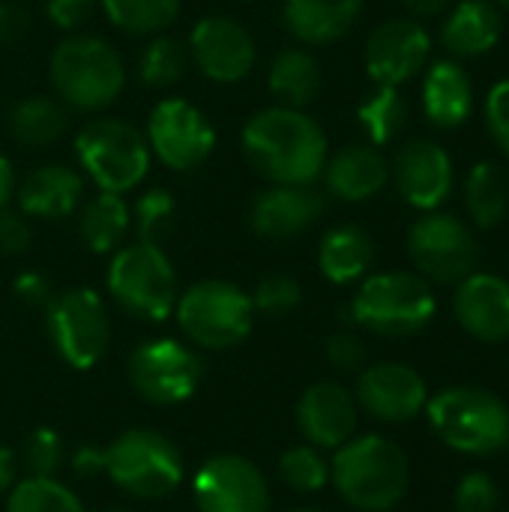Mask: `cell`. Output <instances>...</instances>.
Here are the masks:
<instances>
[{"instance_id": "obj_25", "label": "cell", "mask_w": 509, "mask_h": 512, "mask_svg": "<svg viewBox=\"0 0 509 512\" xmlns=\"http://www.w3.org/2000/svg\"><path fill=\"white\" fill-rule=\"evenodd\" d=\"M363 0H285L282 21L303 45H330L360 18Z\"/></svg>"}, {"instance_id": "obj_40", "label": "cell", "mask_w": 509, "mask_h": 512, "mask_svg": "<svg viewBox=\"0 0 509 512\" xmlns=\"http://www.w3.org/2000/svg\"><path fill=\"white\" fill-rule=\"evenodd\" d=\"M498 501V483L486 471H471L456 486V512H495Z\"/></svg>"}, {"instance_id": "obj_17", "label": "cell", "mask_w": 509, "mask_h": 512, "mask_svg": "<svg viewBox=\"0 0 509 512\" xmlns=\"http://www.w3.org/2000/svg\"><path fill=\"white\" fill-rule=\"evenodd\" d=\"M432 36L414 18H390L378 24L366 42V72L381 87H399L423 72Z\"/></svg>"}, {"instance_id": "obj_43", "label": "cell", "mask_w": 509, "mask_h": 512, "mask_svg": "<svg viewBox=\"0 0 509 512\" xmlns=\"http://www.w3.org/2000/svg\"><path fill=\"white\" fill-rule=\"evenodd\" d=\"M96 3L99 0H45V15L51 18L54 27L66 33H78L96 12Z\"/></svg>"}, {"instance_id": "obj_3", "label": "cell", "mask_w": 509, "mask_h": 512, "mask_svg": "<svg viewBox=\"0 0 509 512\" xmlns=\"http://www.w3.org/2000/svg\"><path fill=\"white\" fill-rule=\"evenodd\" d=\"M48 78L54 96L81 114L108 108L126 84L123 57L99 36L69 33L48 60Z\"/></svg>"}, {"instance_id": "obj_8", "label": "cell", "mask_w": 509, "mask_h": 512, "mask_svg": "<svg viewBox=\"0 0 509 512\" xmlns=\"http://www.w3.org/2000/svg\"><path fill=\"white\" fill-rule=\"evenodd\" d=\"M96 468H102L123 492L147 501L171 495L183 480L177 447L153 429H132L114 438L96 453Z\"/></svg>"}, {"instance_id": "obj_48", "label": "cell", "mask_w": 509, "mask_h": 512, "mask_svg": "<svg viewBox=\"0 0 509 512\" xmlns=\"http://www.w3.org/2000/svg\"><path fill=\"white\" fill-rule=\"evenodd\" d=\"M408 12L420 15V18H432V15H441L444 9L453 6V0H402Z\"/></svg>"}, {"instance_id": "obj_4", "label": "cell", "mask_w": 509, "mask_h": 512, "mask_svg": "<svg viewBox=\"0 0 509 512\" xmlns=\"http://www.w3.org/2000/svg\"><path fill=\"white\" fill-rule=\"evenodd\" d=\"M426 417L441 444L462 456H495L509 447V408L483 387H447L429 396Z\"/></svg>"}, {"instance_id": "obj_6", "label": "cell", "mask_w": 509, "mask_h": 512, "mask_svg": "<svg viewBox=\"0 0 509 512\" xmlns=\"http://www.w3.org/2000/svg\"><path fill=\"white\" fill-rule=\"evenodd\" d=\"M75 156L102 192L117 195L138 189L153 159L144 132L120 117L87 120L75 135Z\"/></svg>"}, {"instance_id": "obj_15", "label": "cell", "mask_w": 509, "mask_h": 512, "mask_svg": "<svg viewBox=\"0 0 509 512\" xmlns=\"http://www.w3.org/2000/svg\"><path fill=\"white\" fill-rule=\"evenodd\" d=\"M357 405L381 423H411L426 411L429 387L414 366L375 363L357 378Z\"/></svg>"}, {"instance_id": "obj_36", "label": "cell", "mask_w": 509, "mask_h": 512, "mask_svg": "<svg viewBox=\"0 0 509 512\" xmlns=\"http://www.w3.org/2000/svg\"><path fill=\"white\" fill-rule=\"evenodd\" d=\"M174 222H177V201L171 198V192L165 189L141 192L132 210V225L138 231V240L162 243L174 231Z\"/></svg>"}, {"instance_id": "obj_7", "label": "cell", "mask_w": 509, "mask_h": 512, "mask_svg": "<svg viewBox=\"0 0 509 512\" xmlns=\"http://www.w3.org/2000/svg\"><path fill=\"white\" fill-rule=\"evenodd\" d=\"M108 291L132 318L165 321L177 306V273L159 243L135 240L114 252Z\"/></svg>"}, {"instance_id": "obj_41", "label": "cell", "mask_w": 509, "mask_h": 512, "mask_svg": "<svg viewBox=\"0 0 509 512\" xmlns=\"http://www.w3.org/2000/svg\"><path fill=\"white\" fill-rule=\"evenodd\" d=\"M327 360L339 372H360L366 363V342L354 330H336L327 339Z\"/></svg>"}, {"instance_id": "obj_16", "label": "cell", "mask_w": 509, "mask_h": 512, "mask_svg": "<svg viewBox=\"0 0 509 512\" xmlns=\"http://www.w3.org/2000/svg\"><path fill=\"white\" fill-rule=\"evenodd\" d=\"M390 180L414 210L429 213L438 210L453 192V159L438 141L411 138L396 150Z\"/></svg>"}, {"instance_id": "obj_47", "label": "cell", "mask_w": 509, "mask_h": 512, "mask_svg": "<svg viewBox=\"0 0 509 512\" xmlns=\"http://www.w3.org/2000/svg\"><path fill=\"white\" fill-rule=\"evenodd\" d=\"M12 198H15V171L12 162L0 153V210L9 207Z\"/></svg>"}, {"instance_id": "obj_20", "label": "cell", "mask_w": 509, "mask_h": 512, "mask_svg": "<svg viewBox=\"0 0 509 512\" xmlns=\"http://www.w3.org/2000/svg\"><path fill=\"white\" fill-rule=\"evenodd\" d=\"M360 423V405L354 393L336 381L309 387L297 405V426L303 438L318 450H339L348 444Z\"/></svg>"}, {"instance_id": "obj_53", "label": "cell", "mask_w": 509, "mask_h": 512, "mask_svg": "<svg viewBox=\"0 0 509 512\" xmlns=\"http://www.w3.org/2000/svg\"><path fill=\"white\" fill-rule=\"evenodd\" d=\"M507 512H509V510H507Z\"/></svg>"}, {"instance_id": "obj_51", "label": "cell", "mask_w": 509, "mask_h": 512, "mask_svg": "<svg viewBox=\"0 0 509 512\" xmlns=\"http://www.w3.org/2000/svg\"><path fill=\"white\" fill-rule=\"evenodd\" d=\"M291 512H318V510H291Z\"/></svg>"}, {"instance_id": "obj_11", "label": "cell", "mask_w": 509, "mask_h": 512, "mask_svg": "<svg viewBox=\"0 0 509 512\" xmlns=\"http://www.w3.org/2000/svg\"><path fill=\"white\" fill-rule=\"evenodd\" d=\"M45 321L51 345L72 369H90L108 351L111 321L102 297L90 288H72L51 297Z\"/></svg>"}, {"instance_id": "obj_27", "label": "cell", "mask_w": 509, "mask_h": 512, "mask_svg": "<svg viewBox=\"0 0 509 512\" xmlns=\"http://www.w3.org/2000/svg\"><path fill=\"white\" fill-rule=\"evenodd\" d=\"M375 261V243L360 225H336L321 237L318 267L333 285H351L369 273Z\"/></svg>"}, {"instance_id": "obj_21", "label": "cell", "mask_w": 509, "mask_h": 512, "mask_svg": "<svg viewBox=\"0 0 509 512\" xmlns=\"http://www.w3.org/2000/svg\"><path fill=\"white\" fill-rule=\"evenodd\" d=\"M324 213V195L312 186H279L261 189L249 207V225L264 240H291L309 231Z\"/></svg>"}, {"instance_id": "obj_38", "label": "cell", "mask_w": 509, "mask_h": 512, "mask_svg": "<svg viewBox=\"0 0 509 512\" xmlns=\"http://www.w3.org/2000/svg\"><path fill=\"white\" fill-rule=\"evenodd\" d=\"M300 300H303V288L291 276H267L258 282V288L252 294L255 312L270 315V318H282V315L294 312L300 306Z\"/></svg>"}, {"instance_id": "obj_46", "label": "cell", "mask_w": 509, "mask_h": 512, "mask_svg": "<svg viewBox=\"0 0 509 512\" xmlns=\"http://www.w3.org/2000/svg\"><path fill=\"white\" fill-rule=\"evenodd\" d=\"M15 297L27 306H48L51 303V285L39 273H21L15 279Z\"/></svg>"}, {"instance_id": "obj_14", "label": "cell", "mask_w": 509, "mask_h": 512, "mask_svg": "<svg viewBox=\"0 0 509 512\" xmlns=\"http://www.w3.org/2000/svg\"><path fill=\"white\" fill-rule=\"evenodd\" d=\"M189 57L204 78L216 84H237L255 69L258 48L240 21L228 15H207L189 33Z\"/></svg>"}, {"instance_id": "obj_45", "label": "cell", "mask_w": 509, "mask_h": 512, "mask_svg": "<svg viewBox=\"0 0 509 512\" xmlns=\"http://www.w3.org/2000/svg\"><path fill=\"white\" fill-rule=\"evenodd\" d=\"M30 33V12L15 0H0V45H15Z\"/></svg>"}, {"instance_id": "obj_37", "label": "cell", "mask_w": 509, "mask_h": 512, "mask_svg": "<svg viewBox=\"0 0 509 512\" xmlns=\"http://www.w3.org/2000/svg\"><path fill=\"white\" fill-rule=\"evenodd\" d=\"M279 474L297 492H318L330 483V465L312 444L285 450L279 459Z\"/></svg>"}, {"instance_id": "obj_33", "label": "cell", "mask_w": 509, "mask_h": 512, "mask_svg": "<svg viewBox=\"0 0 509 512\" xmlns=\"http://www.w3.org/2000/svg\"><path fill=\"white\" fill-rule=\"evenodd\" d=\"M357 120L369 138V144L384 147L399 138L408 123V102L402 99L399 87H375L357 108Z\"/></svg>"}, {"instance_id": "obj_52", "label": "cell", "mask_w": 509, "mask_h": 512, "mask_svg": "<svg viewBox=\"0 0 509 512\" xmlns=\"http://www.w3.org/2000/svg\"><path fill=\"white\" fill-rule=\"evenodd\" d=\"M114 512H123V510H114Z\"/></svg>"}, {"instance_id": "obj_32", "label": "cell", "mask_w": 509, "mask_h": 512, "mask_svg": "<svg viewBox=\"0 0 509 512\" xmlns=\"http://www.w3.org/2000/svg\"><path fill=\"white\" fill-rule=\"evenodd\" d=\"M99 3L108 21L129 36H159L177 21L183 9V0H99Z\"/></svg>"}, {"instance_id": "obj_50", "label": "cell", "mask_w": 509, "mask_h": 512, "mask_svg": "<svg viewBox=\"0 0 509 512\" xmlns=\"http://www.w3.org/2000/svg\"><path fill=\"white\" fill-rule=\"evenodd\" d=\"M498 3H501V6H507V9H509V0H498Z\"/></svg>"}, {"instance_id": "obj_12", "label": "cell", "mask_w": 509, "mask_h": 512, "mask_svg": "<svg viewBox=\"0 0 509 512\" xmlns=\"http://www.w3.org/2000/svg\"><path fill=\"white\" fill-rule=\"evenodd\" d=\"M144 138L150 153L171 171L201 168L216 147V129L204 111L180 96H168L153 105Z\"/></svg>"}, {"instance_id": "obj_44", "label": "cell", "mask_w": 509, "mask_h": 512, "mask_svg": "<svg viewBox=\"0 0 509 512\" xmlns=\"http://www.w3.org/2000/svg\"><path fill=\"white\" fill-rule=\"evenodd\" d=\"M33 240L30 222L21 210H0V252L3 255H21Z\"/></svg>"}, {"instance_id": "obj_19", "label": "cell", "mask_w": 509, "mask_h": 512, "mask_svg": "<svg viewBox=\"0 0 509 512\" xmlns=\"http://www.w3.org/2000/svg\"><path fill=\"white\" fill-rule=\"evenodd\" d=\"M453 315L459 327L486 345L509 342V282L495 273H471L456 285Z\"/></svg>"}, {"instance_id": "obj_18", "label": "cell", "mask_w": 509, "mask_h": 512, "mask_svg": "<svg viewBox=\"0 0 509 512\" xmlns=\"http://www.w3.org/2000/svg\"><path fill=\"white\" fill-rule=\"evenodd\" d=\"M198 512H267L270 492L261 471L240 456H216L195 477Z\"/></svg>"}, {"instance_id": "obj_2", "label": "cell", "mask_w": 509, "mask_h": 512, "mask_svg": "<svg viewBox=\"0 0 509 512\" xmlns=\"http://www.w3.org/2000/svg\"><path fill=\"white\" fill-rule=\"evenodd\" d=\"M330 480L354 510L387 512L405 498L411 486V465L396 441L384 435H363L339 447L330 465Z\"/></svg>"}, {"instance_id": "obj_30", "label": "cell", "mask_w": 509, "mask_h": 512, "mask_svg": "<svg viewBox=\"0 0 509 512\" xmlns=\"http://www.w3.org/2000/svg\"><path fill=\"white\" fill-rule=\"evenodd\" d=\"M267 84L276 96V105L306 108L321 90V66L306 48H282L270 63Z\"/></svg>"}, {"instance_id": "obj_9", "label": "cell", "mask_w": 509, "mask_h": 512, "mask_svg": "<svg viewBox=\"0 0 509 512\" xmlns=\"http://www.w3.org/2000/svg\"><path fill=\"white\" fill-rule=\"evenodd\" d=\"M177 324L198 348L225 351L240 345L255 321L252 297L234 282L204 279L177 297Z\"/></svg>"}, {"instance_id": "obj_10", "label": "cell", "mask_w": 509, "mask_h": 512, "mask_svg": "<svg viewBox=\"0 0 509 512\" xmlns=\"http://www.w3.org/2000/svg\"><path fill=\"white\" fill-rule=\"evenodd\" d=\"M408 258L429 285H459L477 267V240L459 216L429 210L408 231Z\"/></svg>"}, {"instance_id": "obj_39", "label": "cell", "mask_w": 509, "mask_h": 512, "mask_svg": "<svg viewBox=\"0 0 509 512\" xmlns=\"http://www.w3.org/2000/svg\"><path fill=\"white\" fill-rule=\"evenodd\" d=\"M24 468L30 471V477H54V471L63 462V444L57 438V432L51 429H36L21 450Z\"/></svg>"}, {"instance_id": "obj_24", "label": "cell", "mask_w": 509, "mask_h": 512, "mask_svg": "<svg viewBox=\"0 0 509 512\" xmlns=\"http://www.w3.org/2000/svg\"><path fill=\"white\" fill-rule=\"evenodd\" d=\"M423 111L438 129H459L474 111V84L459 60H438L423 78Z\"/></svg>"}, {"instance_id": "obj_26", "label": "cell", "mask_w": 509, "mask_h": 512, "mask_svg": "<svg viewBox=\"0 0 509 512\" xmlns=\"http://www.w3.org/2000/svg\"><path fill=\"white\" fill-rule=\"evenodd\" d=\"M501 27L504 21L495 3L459 0L441 27V42L453 57H480L498 45Z\"/></svg>"}, {"instance_id": "obj_35", "label": "cell", "mask_w": 509, "mask_h": 512, "mask_svg": "<svg viewBox=\"0 0 509 512\" xmlns=\"http://www.w3.org/2000/svg\"><path fill=\"white\" fill-rule=\"evenodd\" d=\"M6 512H84V507L54 477H30L12 489Z\"/></svg>"}, {"instance_id": "obj_49", "label": "cell", "mask_w": 509, "mask_h": 512, "mask_svg": "<svg viewBox=\"0 0 509 512\" xmlns=\"http://www.w3.org/2000/svg\"><path fill=\"white\" fill-rule=\"evenodd\" d=\"M12 480H15V456L6 447H0V492L9 489Z\"/></svg>"}, {"instance_id": "obj_1", "label": "cell", "mask_w": 509, "mask_h": 512, "mask_svg": "<svg viewBox=\"0 0 509 512\" xmlns=\"http://www.w3.org/2000/svg\"><path fill=\"white\" fill-rule=\"evenodd\" d=\"M240 147L255 174L279 186H312L327 165V135L303 108H261L243 126Z\"/></svg>"}, {"instance_id": "obj_5", "label": "cell", "mask_w": 509, "mask_h": 512, "mask_svg": "<svg viewBox=\"0 0 509 512\" xmlns=\"http://www.w3.org/2000/svg\"><path fill=\"white\" fill-rule=\"evenodd\" d=\"M348 312L369 333L405 339L432 324L438 300L420 273H378L357 288Z\"/></svg>"}, {"instance_id": "obj_42", "label": "cell", "mask_w": 509, "mask_h": 512, "mask_svg": "<svg viewBox=\"0 0 509 512\" xmlns=\"http://www.w3.org/2000/svg\"><path fill=\"white\" fill-rule=\"evenodd\" d=\"M486 126L498 150L509 159V78L498 81L486 96Z\"/></svg>"}, {"instance_id": "obj_23", "label": "cell", "mask_w": 509, "mask_h": 512, "mask_svg": "<svg viewBox=\"0 0 509 512\" xmlns=\"http://www.w3.org/2000/svg\"><path fill=\"white\" fill-rule=\"evenodd\" d=\"M321 177L333 198L360 204L384 192V186L390 183V162L375 144H348L339 153L327 156Z\"/></svg>"}, {"instance_id": "obj_13", "label": "cell", "mask_w": 509, "mask_h": 512, "mask_svg": "<svg viewBox=\"0 0 509 512\" xmlns=\"http://www.w3.org/2000/svg\"><path fill=\"white\" fill-rule=\"evenodd\" d=\"M132 387L156 405L186 402L201 384V360L174 339L144 342L129 357Z\"/></svg>"}, {"instance_id": "obj_28", "label": "cell", "mask_w": 509, "mask_h": 512, "mask_svg": "<svg viewBox=\"0 0 509 512\" xmlns=\"http://www.w3.org/2000/svg\"><path fill=\"white\" fill-rule=\"evenodd\" d=\"M9 135L27 150H42L60 141L69 129V108L57 96H27L9 111Z\"/></svg>"}, {"instance_id": "obj_29", "label": "cell", "mask_w": 509, "mask_h": 512, "mask_svg": "<svg viewBox=\"0 0 509 512\" xmlns=\"http://www.w3.org/2000/svg\"><path fill=\"white\" fill-rule=\"evenodd\" d=\"M129 228H132V210L126 198L117 192L99 189L78 213V237L96 255L120 249Z\"/></svg>"}, {"instance_id": "obj_22", "label": "cell", "mask_w": 509, "mask_h": 512, "mask_svg": "<svg viewBox=\"0 0 509 512\" xmlns=\"http://www.w3.org/2000/svg\"><path fill=\"white\" fill-rule=\"evenodd\" d=\"M84 201V177L60 162L33 168L15 183V204L27 219H66Z\"/></svg>"}, {"instance_id": "obj_31", "label": "cell", "mask_w": 509, "mask_h": 512, "mask_svg": "<svg viewBox=\"0 0 509 512\" xmlns=\"http://www.w3.org/2000/svg\"><path fill=\"white\" fill-rule=\"evenodd\" d=\"M465 207L477 228H495L509 216V174L498 162H477L465 177Z\"/></svg>"}, {"instance_id": "obj_34", "label": "cell", "mask_w": 509, "mask_h": 512, "mask_svg": "<svg viewBox=\"0 0 509 512\" xmlns=\"http://www.w3.org/2000/svg\"><path fill=\"white\" fill-rule=\"evenodd\" d=\"M189 45H183L180 39L174 36H156L144 51H141V60H138V72H141V81L153 90H168L174 84L183 81L186 69H189Z\"/></svg>"}]
</instances>
